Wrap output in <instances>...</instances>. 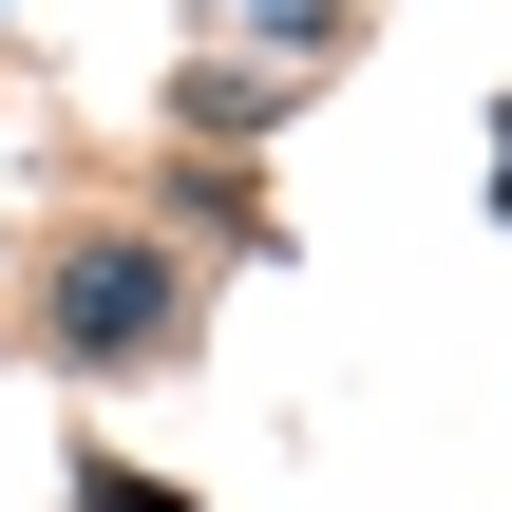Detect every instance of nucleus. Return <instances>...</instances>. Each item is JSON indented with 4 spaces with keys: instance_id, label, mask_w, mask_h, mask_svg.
<instances>
[{
    "instance_id": "20e7f679",
    "label": "nucleus",
    "mask_w": 512,
    "mask_h": 512,
    "mask_svg": "<svg viewBox=\"0 0 512 512\" xmlns=\"http://www.w3.org/2000/svg\"><path fill=\"white\" fill-rule=\"evenodd\" d=\"M494 209H512V114H494Z\"/></svg>"
},
{
    "instance_id": "f03ea898",
    "label": "nucleus",
    "mask_w": 512,
    "mask_h": 512,
    "mask_svg": "<svg viewBox=\"0 0 512 512\" xmlns=\"http://www.w3.org/2000/svg\"><path fill=\"white\" fill-rule=\"evenodd\" d=\"M323 19H342V0H266V38H285V57H304V38H323Z\"/></svg>"
},
{
    "instance_id": "f257e3e1",
    "label": "nucleus",
    "mask_w": 512,
    "mask_h": 512,
    "mask_svg": "<svg viewBox=\"0 0 512 512\" xmlns=\"http://www.w3.org/2000/svg\"><path fill=\"white\" fill-rule=\"evenodd\" d=\"M38 323H57V361H133V342H171V266H152L133 228H95V247H57Z\"/></svg>"
},
{
    "instance_id": "7ed1b4c3",
    "label": "nucleus",
    "mask_w": 512,
    "mask_h": 512,
    "mask_svg": "<svg viewBox=\"0 0 512 512\" xmlns=\"http://www.w3.org/2000/svg\"><path fill=\"white\" fill-rule=\"evenodd\" d=\"M95 512H171V494H133V475H95Z\"/></svg>"
}]
</instances>
